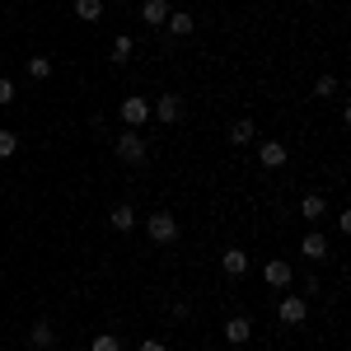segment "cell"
Returning a JSON list of instances; mask_svg holds the SVG:
<instances>
[{"label": "cell", "instance_id": "12", "mask_svg": "<svg viewBox=\"0 0 351 351\" xmlns=\"http://www.w3.org/2000/svg\"><path fill=\"white\" fill-rule=\"evenodd\" d=\"M164 28H169L173 38H188V33H192L197 24H192V14H188V10H169V19H164Z\"/></svg>", "mask_w": 351, "mask_h": 351}, {"label": "cell", "instance_id": "3", "mask_svg": "<svg viewBox=\"0 0 351 351\" xmlns=\"http://www.w3.org/2000/svg\"><path fill=\"white\" fill-rule=\"evenodd\" d=\"M276 319H281V324H304V319H309V300L304 295H281V304H276Z\"/></svg>", "mask_w": 351, "mask_h": 351}, {"label": "cell", "instance_id": "15", "mask_svg": "<svg viewBox=\"0 0 351 351\" xmlns=\"http://www.w3.org/2000/svg\"><path fill=\"white\" fill-rule=\"evenodd\" d=\"M258 136V127H253V117H239L234 127H230V145H248Z\"/></svg>", "mask_w": 351, "mask_h": 351}, {"label": "cell", "instance_id": "26", "mask_svg": "<svg viewBox=\"0 0 351 351\" xmlns=\"http://www.w3.org/2000/svg\"><path fill=\"white\" fill-rule=\"evenodd\" d=\"M220 351H234V347H220Z\"/></svg>", "mask_w": 351, "mask_h": 351}, {"label": "cell", "instance_id": "8", "mask_svg": "<svg viewBox=\"0 0 351 351\" xmlns=\"http://www.w3.org/2000/svg\"><path fill=\"white\" fill-rule=\"evenodd\" d=\"M220 267H225V276H243V271H248V253H243L239 243H230V248L220 253Z\"/></svg>", "mask_w": 351, "mask_h": 351}, {"label": "cell", "instance_id": "11", "mask_svg": "<svg viewBox=\"0 0 351 351\" xmlns=\"http://www.w3.org/2000/svg\"><path fill=\"white\" fill-rule=\"evenodd\" d=\"M164 19H169V0H145V5H141V24L164 28Z\"/></svg>", "mask_w": 351, "mask_h": 351}, {"label": "cell", "instance_id": "5", "mask_svg": "<svg viewBox=\"0 0 351 351\" xmlns=\"http://www.w3.org/2000/svg\"><path fill=\"white\" fill-rule=\"evenodd\" d=\"M122 122H127V127H136V132H141V122H150V99H141V94H132V99H122Z\"/></svg>", "mask_w": 351, "mask_h": 351}, {"label": "cell", "instance_id": "14", "mask_svg": "<svg viewBox=\"0 0 351 351\" xmlns=\"http://www.w3.org/2000/svg\"><path fill=\"white\" fill-rule=\"evenodd\" d=\"M300 216H304V220H324L328 216V202L319 197V192H309V197L300 202Z\"/></svg>", "mask_w": 351, "mask_h": 351}, {"label": "cell", "instance_id": "1", "mask_svg": "<svg viewBox=\"0 0 351 351\" xmlns=\"http://www.w3.org/2000/svg\"><path fill=\"white\" fill-rule=\"evenodd\" d=\"M145 234H150L155 243H178L183 225H178L173 211H150V216H145Z\"/></svg>", "mask_w": 351, "mask_h": 351}, {"label": "cell", "instance_id": "21", "mask_svg": "<svg viewBox=\"0 0 351 351\" xmlns=\"http://www.w3.org/2000/svg\"><path fill=\"white\" fill-rule=\"evenodd\" d=\"M89 351H122V337H112V332H99V337L89 342Z\"/></svg>", "mask_w": 351, "mask_h": 351}, {"label": "cell", "instance_id": "24", "mask_svg": "<svg viewBox=\"0 0 351 351\" xmlns=\"http://www.w3.org/2000/svg\"><path fill=\"white\" fill-rule=\"evenodd\" d=\"M136 351H169V347H164L160 337H145V342H141V347H136Z\"/></svg>", "mask_w": 351, "mask_h": 351}, {"label": "cell", "instance_id": "10", "mask_svg": "<svg viewBox=\"0 0 351 351\" xmlns=\"http://www.w3.org/2000/svg\"><path fill=\"white\" fill-rule=\"evenodd\" d=\"M248 337H253V324H248L243 314H234V319H225V342H230V347H243Z\"/></svg>", "mask_w": 351, "mask_h": 351}, {"label": "cell", "instance_id": "16", "mask_svg": "<svg viewBox=\"0 0 351 351\" xmlns=\"http://www.w3.org/2000/svg\"><path fill=\"white\" fill-rule=\"evenodd\" d=\"M75 14H80L84 24H99L104 19V0H75Z\"/></svg>", "mask_w": 351, "mask_h": 351}, {"label": "cell", "instance_id": "18", "mask_svg": "<svg viewBox=\"0 0 351 351\" xmlns=\"http://www.w3.org/2000/svg\"><path fill=\"white\" fill-rule=\"evenodd\" d=\"M24 71L33 75V80H47V75H52V61H47V56H28Z\"/></svg>", "mask_w": 351, "mask_h": 351}, {"label": "cell", "instance_id": "19", "mask_svg": "<svg viewBox=\"0 0 351 351\" xmlns=\"http://www.w3.org/2000/svg\"><path fill=\"white\" fill-rule=\"evenodd\" d=\"M52 342H56L52 324H47V319H38V324H33V347H52Z\"/></svg>", "mask_w": 351, "mask_h": 351}, {"label": "cell", "instance_id": "13", "mask_svg": "<svg viewBox=\"0 0 351 351\" xmlns=\"http://www.w3.org/2000/svg\"><path fill=\"white\" fill-rule=\"evenodd\" d=\"M108 220H112V230H122V234H127V230H136V206L117 202V206L108 211Z\"/></svg>", "mask_w": 351, "mask_h": 351}, {"label": "cell", "instance_id": "7", "mask_svg": "<svg viewBox=\"0 0 351 351\" xmlns=\"http://www.w3.org/2000/svg\"><path fill=\"white\" fill-rule=\"evenodd\" d=\"M300 253H304L309 263H328V258H332V248H328V239L319 234V230H309V234H304V243H300Z\"/></svg>", "mask_w": 351, "mask_h": 351}, {"label": "cell", "instance_id": "17", "mask_svg": "<svg viewBox=\"0 0 351 351\" xmlns=\"http://www.w3.org/2000/svg\"><path fill=\"white\" fill-rule=\"evenodd\" d=\"M132 52H136V43L127 38V33H122V38H112V61H117V66H127V61H132Z\"/></svg>", "mask_w": 351, "mask_h": 351}, {"label": "cell", "instance_id": "25", "mask_svg": "<svg viewBox=\"0 0 351 351\" xmlns=\"http://www.w3.org/2000/svg\"><path fill=\"white\" fill-rule=\"evenodd\" d=\"M0 197H5V183H0Z\"/></svg>", "mask_w": 351, "mask_h": 351}, {"label": "cell", "instance_id": "9", "mask_svg": "<svg viewBox=\"0 0 351 351\" xmlns=\"http://www.w3.org/2000/svg\"><path fill=\"white\" fill-rule=\"evenodd\" d=\"M258 164L263 169H281L286 164V141H263L258 145Z\"/></svg>", "mask_w": 351, "mask_h": 351}, {"label": "cell", "instance_id": "22", "mask_svg": "<svg viewBox=\"0 0 351 351\" xmlns=\"http://www.w3.org/2000/svg\"><path fill=\"white\" fill-rule=\"evenodd\" d=\"M314 94H319V99H332V94H337V80H332V75H319V80H314Z\"/></svg>", "mask_w": 351, "mask_h": 351}, {"label": "cell", "instance_id": "4", "mask_svg": "<svg viewBox=\"0 0 351 351\" xmlns=\"http://www.w3.org/2000/svg\"><path fill=\"white\" fill-rule=\"evenodd\" d=\"M150 117L164 122V127H173V122L183 117V99H178V94H160V99L150 104Z\"/></svg>", "mask_w": 351, "mask_h": 351}, {"label": "cell", "instance_id": "2", "mask_svg": "<svg viewBox=\"0 0 351 351\" xmlns=\"http://www.w3.org/2000/svg\"><path fill=\"white\" fill-rule=\"evenodd\" d=\"M117 160L122 164H145V136L136 132V127H127V132L117 136Z\"/></svg>", "mask_w": 351, "mask_h": 351}, {"label": "cell", "instance_id": "6", "mask_svg": "<svg viewBox=\"0 0 351 351\" xmlns=\"http://www.w3.org/2000/svg\"><path fill=\"white\" fill-rule=\"evenodd\" d=\"M263 276H267L271 291H291V281H295V271H291V263H286V258H271L267 267H263Z\"/></svg>", "mask_w": 351, "mask_h": 351}, {"label": "cell", "instance_id": "20", "mask_svg": "<svg viewBox=\"0 0 351 351\" xmlns=\"http://www.w3.org/2000/svg\"><path fill=\"white\" fill-rule=\"evenodd\" d=\"M14 150H19V136L10 132V127H0V160H10Z\"/></svg>", "mask_w": 351, "mask_h": 351}, {"label": "cell", "instance_id": "23", "mask_svg": "<svg viewBox=\"0 0 351 351\" xmlns=\"http://www.w3.org/2000/svg\"><path fill=\"white\" fill-rule=\"evenodd\" d=\"M0 104H14V80L0 75Z\"/></svg>", "mask_w": 351, "mask_h": 351}]
</instances>
